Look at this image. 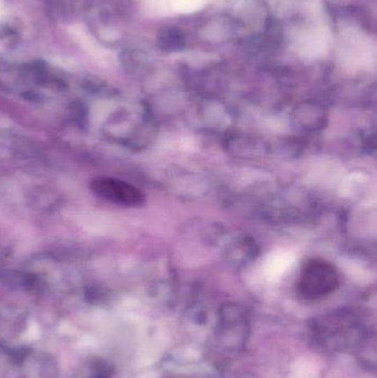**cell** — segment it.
I'll return each instance as SVG.
<instances>
[{
	"mask_svg": "<svg viewBox=\"0 0 377 378\" xmlns=\"http://www.w3.org/2000/svg\"><path fill=\"white\" fill-rule=\"evenodd\" d=\"M339 284L340 273L331 262L311 259L301 270L297 291L304 299H322L334 292Z\"/></svg>",
	"mask_w": 377,
	"mask_h": 378,
	"instance_id": "6da1fadb",
	"label": "cell"
},
{
	"mask_svg": "<svg viewBox=\"0 0 377 378\" xmlns=\"http://www.w3.org/2000/svg\"><path fill=\"white\" fill-rule=\"evenodd\" d=\"M90 187L94 195L119 206L135 208L145 203V195L125 180L100 176L91 182Z\"/></svg>",
	"mask_w": 377,
	"mask_h": 378,
	"instance_id": "7a4b0ae2",
	"label": "cell"
}]
</instances>
